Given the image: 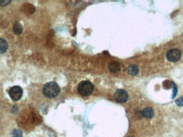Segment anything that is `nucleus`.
<instances>
[{
	"instance_id": "2",
	"label": "nucleus",
	"mask_w": 183,
	"mask_h": 137,
	"mask_svg": "<svg viewBox=\"0 0 183 137\" xmlns=\"http://www.w3.org/2000/svg\"><path fill=\"white\" fill-rule=\"evenodd\" d=\"M78 91L82 96H89L94 91V85L89 81H83L79 84Z\"/></svg>"
},
{
	"instance_id": "8",
	"label": "nucleus",
	"mask_w": 183,
	"mask_h": 137,
	"mask_svg": "<svg viewBox=\"0 0 183 137\" xmlns=\"http://www.w3.org/2000/svg\"><path fill=\"white\" fill-rule=\"evenodd\" d=\"M139 72V67L136 65H131L128 67V73L132 76H135L137 75Z\"/></svg>"
},
{
	"instance_id": "9",
	"label": "nucleus",
	"mask_w": 183,
	"mask_h": 137,
	"mask_svg": "<svg viewBox=\"0 0 183 137\" xmlns=\"http://www.w3.org/2000/svg\"><path fill=\"white\" fill-rule=\"evenodd\" d=\"M8 49V43L7 41L3 39L0 40V50H1V53H3L7 51Z\"/></svg>"
},
{
	"instance_id": "6",
	"label": "nucleus",
	"mask_w": 183,
	"mask_h": 137,
	"mask_svg": "<svg viewBox=\"0 0 183 137\" xmlns=\"http://www.w3.org/2000/svg\"><path fill=\"white\" fill-rule=\"evenodd\" d=\"M108 69L110 72H117L120 71L121 69V66L118 62L116 61H112V62H110L109 65H108Z\"/></svg>"
},
{
	"instance_id": "7",
	"label": "nucleus",
	"mask_w": 183,
	"mask_h": 137,
	"mask_svg": "<svg viewBox=\"0 0 183 137\" xmlns=\"http://www.w3.org/2000/svg\"><path fill=\"white\" fill-rule=\"evenodd\" d=\"M142 115L144 118L147 119H151L154 116V110H152L151 108H146L142 111Z\"/></svg>"
},
{
	"instance_id": "12",
	"label": "nucleus",
	"mask_w": 183,
	"mask_h": 137,
	"mask_svg": "<svg viewBox=\"0 0 183 137\" xmlns=\"http://www.w3.org/2000/svg\"><path fill=\"white\" fill-rule=\"evenodd\" d=\"M176 104L177 106H179V107L183 106V97H181V98H179L178 99H176Z\"/></svg>"
},
{
	"instance_id": "1",
	"label": "nucleus",
	"mask_w": 183,
	"mask_h": 137,
	"mask_svg": "<svg viewBox=\"0 0 183 137\" xmlns=\"http://www.w3.org/2000/svg\"><path fill=\"white\" fill-rule=\"evenodd\" d=\"M60 92V88L56 82H50L45 84L43 88V94L46 98H52L56 97Z\"/></svg>"
},
{
	"instance_id": "13",
	"label": "nucleus",
	"mask_w": 183,
	"mask_h": 137,
	"mask_svg": "<svg viewBox=\"0 0 183 137\" xmlns=\"http://www.w3.org/2000/svg\"><path fill=\"white\" fill-rule=\"evenodd\" d=\"M172 86H173V94H172V98H175L176 95V93H177V88H176V85L175 83L172 82Z\"/></svg>"
},
{
	"instance_id": "3",
	"label": "nucleus",
	"mask_w": 183,
	"mask_h": 137,
	"mask_svg": "<svg viewBox=\"0 0 183 137\" xmlns=\"http://www.w3.org/2000/svg\"><path fill=\"white\" fill-rule=\"evenodd\" d=\"M9 96L14 100V101H18L21 98V97L23 95V90L19 86H14L12 87L9 91Z\"/></svg>"
},
{
	"instance_id": "5",
	"label": "nucleus",
	"mask_w": 183,
	"mask_h": 137,
	"mask_svg": "<svg viewBox=\"0 0 183 137\" xmlns=\"http://www.w3.org/2000/svg\"><path fill=\"white\" fill-rule=\"evenodd\" d=\"M182 56V53H181V51L178 50V49H171L169 51L167 52L166 54V57L167 59L169 60L170 61H172V62H175V61H177L180 60Z\"/></svg>"
},
{
	"instance_id": "10",
	"label": "nucleus",
	"mask_w": 183,
	"mask_h": 137,
	"mask_svg": "<svg viewBox=\"0 0 183 137\" xmlns=\"http://www.w3.org/2000/svg\"><path fill=\"white\" fill-rule=\"evenodd\" d=\"M13 30H14V32L16 35H19V34H21L22 33L23 27H22V25L20 23H16L14 25V27H13Z\"/></svg>"
},
{
	"instance_id": "4",
	"label": "nucleus",
	"mask_w": 183,
	"mask_h": 137,
	"mask_svg": "<svg viewBox=\"0 0 183 137\" xmlns=\"http://www.w3.org/2000/svg\"><path fill=\"white\" fill-rule=\"evenodd\" d=\"M114 98L117 103H120V104L125 103L128 99V94L127 93V91L123 89H117L114 94Z\"/></svg>"
},
{
	"instance_id": "11",
	"label": "nucleus",
	"mask_w": 183,
	"mask_h": 137,
	"mask_svg": "<svg viewBox=\"0 0 183 137\" xmlns=\"http://www.w3.org/2000/svg\"><path fill=\"white\" fill-rule=\"evenodd\" d=\"M13 137H22V132L20 130H14L12 132Z\"/></svg>"
},
{
	"instance_id": "14",
	"label": "nucleus",
	"mask_w": 183,
	"mask_h": 137,
	"mask_svg": "<svg viewBox=\"0 0 183 137\" xmlns=\"http://www.w3.org/2000/svg\"><path fill=\"white\" fill-rule=\"evenodd\" d=\"M130 137H133V136H130Z\"/></svg>"
}]
</instances>
